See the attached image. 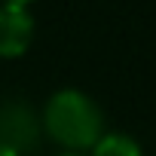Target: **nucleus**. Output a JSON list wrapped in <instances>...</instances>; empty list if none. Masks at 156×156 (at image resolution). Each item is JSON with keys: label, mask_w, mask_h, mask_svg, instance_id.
Wrapping results in <instances>:
<instances>
[{"label": "nucleus", "mask_w": 156, "mask_h": 156, "mask_svg": "<svg viewBox=\"0 0 156 156\" xmlns=\"http://www.w3.org/2000/svg\"><path fill=\"white\" fill-rule=\"evenodd\" d=\"M43 129L67 153H83L92 150V144L104 135V110L89 92L76 86H64L46 98Z\"/></svg>", "instance_id": "obj_1"}, {"label": "nucleus", "mask_w": 156, "mask_h": 156, "mask_svg": "<svg viewBox=\"0 0 156 156\" xmlns=\"http://www.w3.org/2000/svg\"><path fill=\"white\" fill-rule=\"evenodd\" d=\"M37 34L34 12L19 3H0V58H19L31 49Z\"/></svg>", "instance_id": "obj_2"}, {"label": "nucleus", "mask_w": 156, "mask_h": 156, "mask_svg": "<svg viewBox=\"0 0 156 156\" xmlns=\"http://www.w3.org/2000/svg\"><path fill=\"white\" fill-rule=\"evenodd\" d=\"M89 156H144V150L138 138H132L129 132H104L92 144Z\"/></svg>", "instance_id": "obj_3"}, {"label": "nucleus", "mask_w": 156, "mask_h": 156, "mask_svg": "<svg viewBox=\"0 0 156 156\" xmlns=\"http://www.w3.org/2000/svg\"><path fill=\"white\" fill-rule=\"evenodd\" d=\"M3 3H19V6H28L31 0H3Z\"/></svg>", "instance_id": "obj_4"}, {"label": "nucleus", "mask_w": 156, "mask_h": 156, "mask_svg": "<svg viewBox=\"0 0 156 156\" xmlns=\"http://www.w3.org/2000/svg\"><path fill=\"white\" fill-rule=\"evenodd\" d=\"M55 156H83V153H67V150H64V153H55Z\"/></svg>", "instance_id": "obj_5"}]
</instances>
